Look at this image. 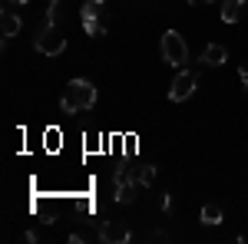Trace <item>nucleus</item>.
Returning a JSON list of instances; mask_svg holds the SVG:
<instances>
[{
	"label": "nucleus",
	"instance_id": "f3484780",
	"mask_svg": "<svg viewBox=\"0 0 248 244\" xmlns=\"http://www.w3.org/2000/svg\"><path fill=\"white\" fill-rule=\"evenodd\" d=\"M159 208H162V211H169V208H172V195H169V191L159 198Z\"/></svg>",
	"mask_w": 248,
	"mask_h": 244
},
{
	"label": "nucleus",
	"instance_id": "39448f33",
	"mask_svg": "<svg viewBox=\"0 0 248 244\" xmlns=\"http://www.w3.org/2000/svg\"><path fill=\"white\" fill-rule=\"evenodd\" d=\"M96 238L103 244H129L133 241V231L126 221H119V218H109V221H103L99 231H96Z\"/></svg>",
	"mask_w": 248,
	"mask_h": 244
},
{
	"label": "nucleus",
	"instance_id": "4468645a",
	"mask_svg": "<svg viewBox=\"0 0 248 244\" xmlns=\"http://www.w3.org/2000/svg\"><path fill=\"white\" fill-rule=\"evenodd\" d=\"M60 7H63V0H50V7H46V27H57Z\"/></svg>",
	"mask_w": 248,
	"mask_h": 244
},
{
	"label": "nucleus",
	"instance_id": "6ab92c4d",
	"mask_svg": "<svg viewBox=\"0 0 248 244\" xmlns=\"http://www.w3.org/2000/svg\"><path fill=\"white\" fill-rule=\"evenodd\" d=\"M7 3H17V7H23V3H27V0H7Z\"/></svg>",
	"mask_w": 248,
	"mask_h": 244
},
{
	"label": "nucleus",
	"instance_id": "20e7f679",
	"mask_svg": "<svg viewBox=\"0 0 248 244\" xmlns=\"http://www.w3.org/2000/svg\"><path fill=\"white\" fill-rule=\"evenodd\" d=\"M33 46H37V53H46V57H60L63 50H66V37L60 33L57 27H40L37 40H33Z\"/></svg>",
	"mask_w": 248,
	"mask_h": 244
},
{
	"label": "nucleus",
	"instance_id": "1a4fd4ad",
	"mask_svg": "<svg viewBox=\"0 0 248 244\" xmlns=\"http://www.w3.org/2000/svg\"><path fill=\"white\" fill-rule=\"evenodd\" d=\"M116 188V205H133L136 201V191H139V185H136V182H129V185H113Z\"/></svg>",
	"mask_w": 248,
	"mask_h": 244
},
{
	"label": "nucleus",
	"instance_id": "aec40b11",
	"mask_svg": "<svg viewBox=\"0 0 248 244\" xmlns=\"http://www.w3.org/2000/svg\"><path fill=\"white\" fill-rule=\"evenodd\" d=\"M186 3H202V0H186Z\"/></svg>",
	"mask_w": 248,
	"mask_h": 244
},
{
	"label": "nucleus",
	"instance_id": "9d476101",
	"mask_svg": "<svg viewBox=\"0 0 248 244\" xmlns=\"http://www.w3.org/2000/svg\"><path fill=\"white\" fill-rule=\"evenodd\" d=\"M242 7H245V0H225V3H222V20H225V23H238Z\"/></svg>",
	"mask_w": 248,
	"mask_h": 244
},
{
	"label": "nucleus",
	"instance_id": "dca6fc26",
	"mask_svg": "<svg viewBox=\"0 0 248 244\" xmlns=\"http://www.w3.org/2000/svg\"><path fill=\"white\" fill-rule=\"evenodd\" d=\"M90 241V234H83V231H73V234H70V244H86Z\"/></svg>",
	"mask_w": 248,
	"mask_h": 244
},
{
	"label": "nucleus",
	"instance_id": "9b49d317",
	"mask_svg": "<svg viewBox=\"0 0 248 244\" xmlns=\"http://www.w3.org/2000/svg\"><path fill=\"white\" fill-rule=\"evenodd\" d=\"M199 221H202V225H209V228L222 225V208H218V205H202V211H199Z\"/></svg>",
	"mask_w": 248,
	"mask_h": 244
},
{
	"label": "nucleus",
	"instance_id": "423d86ee",
	"mask_svg": "<svg viewBox=\"0 0 248 244\" xmlns=\"http://www.w3.org/2000/svg\"><path fill=\"white\" fill-rule=\"evenodd\" d=\"M20 27H23L20 14L10 10V7H3V10H0V33H3V40H14L20 33Z\"/></svg>",
	"mask_w": 248,
	"mask_h": 244
},
{
	"label": "nucleus",
	"instance_id": "f8f14e48",
	"mask_svg": "<svg viewBox=\"0 0 248 244\" xmlns=\"http://www.w3.org/2000/svg\"><path fill=\"white\" fill-rule=\"evenodd\" d=\"M129 182H136V169H129V165H119V169L113 172V185H129ZM139 185V182H136Z\"/></svg>",
	"mask_w": 248,
	"mask_h": 244
},
{
	"label": "nucleus",
	"instance_id": "2eb2a0df",
	"mask_svg": "<svg viewBox=\"0 0 248 244\" xmlns=\"http://www.w3.org/2000/svg\"><path fill=\"white\" fill-rule=\"evenodd\" d=\"M149 238L153 241H169V231L166 228H155V231H149Z\"/></svg>",
	"mask_w": 248,
	"mask_h": 244
},
{
	"label": "nucleus",
	"instance_id": "ddd939ff",
	"mask_svg": "<svg viewBox=\"0 0 248 244\" xmlns=\"http://www.w3.org/2000/svg\"><path fill=\"white\" fill-rule=\"evenodd\" d=\"M136 182H139V188H149L155 182V165H139L136 169Z\"/></svg>",
	"mask_w": 248,
	"mask_h": 244
},
{
	"label": "nucleus",
	"instance_id": "0eeeda50",
	"mask_svg": "<svg viewBox=\"0 0 248 244\" xmlns=\"http://www.w3.org/2000/svg\"><path fill=\"white\" fill-rule=\"evenodd\" d=\"M199 63H205V66H222V63H229V50L222 46V43H209L205 50H202V59Z\"/></svg>",
	"mask_w": 248,
	"mask_h": 244
},
{
	"label": "nucleus",
	"instance_id": "f257e3e1",
	"mask_svg": "<svg viewBox=\"0 0 248 244\" xmlns=\"http://www.w3.org/2000/svg\"><path fill=\"white\" fill-rule=\"evenodd\" d=\"M96 99H99V89H96L90 79H70V86H66V93L60 99V109L66 115H77V113H90L96 106Z\"/></svg>",
	"mask_w": 248,
	"mask_h": 244
},
{
	"label": "nucleus",
	"instance_id": "a211bd4d",
	"mask_svg": "<svg viewBox=\"0 0 248 244\" xmlns=\"http://www.w3.org/2000/svg\"><path fill=\"white\" fill-rule=\"evenodd\" d=\"M238 79H242V86H245V89H248V63H245V66H242V70H238Z\"/></svg>",
	"mask_w": 248,
	"mask_h": 244
},
{
	"label": "nucleus",
	"instance_id": "7ed1b4c3",
	"mask_svg": "<svg viewBox=\"0 0 248 244\" xmlns=\"http://www.w3.org/2000/svg\"><path fill=\"white\" fill-rule=\"evenodd\" d=\"M195 86H199L195 70L182 66V70H175V79H172V86H169V99H172V102H186V99H192Z\"/></svg>",
	"mask_w": 248,
	"mask_h": 244
},
{
	"label": "nucleus",
	"instance_id": "f03ea898",
	"mask_svg": "<svg viewBox=\"0 0 248 244\" xmlns=\"http://www.w3.org/2000/svg\"><path fill=\"white\" fill-rule=\"evenodd\" d=\"M159 50H162V59L175 70H182L189 63V46H186V37L179 30H166L162 40H159Z\"/></svg>",
	"mask_w": 248,
	"mask_h": 244
},
{
	"label": "nucleus",
	"instance_id": "6e6552de",
	"mask_svg": "<svg viewBox=\"0 0 248 244\" xmlns=\"http://www.w3.org/2000/svg\"><path fill=\"white\" fill-rule=\"evenodd\" d=\"M103 14H106V0H86L79 10V20H103Z\"/></svg>",
	"mask_w": 248,
	"mask_h": 244
}]
</instances>
